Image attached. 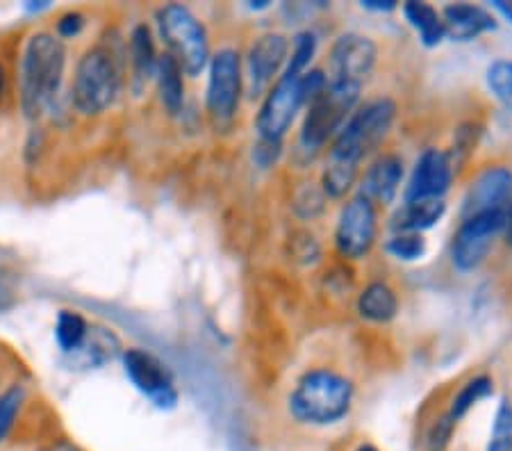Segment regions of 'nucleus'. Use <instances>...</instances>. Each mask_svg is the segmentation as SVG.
<instances>
[{"mask_svg": "<svg viewBox=\"0 0 512 451\" xmlns=\"http://www.w3.org/2000/svg\"><path fill=\"white\" fill-rule=\"evenodd\" d=\"M396 119V105L390 98H374L358 105L335 135L328 151L321 190L330 199H340L355 185L360 162L374 153L390 135Z\"/></svg>", "mask_w": 512, "mask_h": 451, "instance_id": "f257e3e1", "label": "nucleus"}, {"mask_svg": "<svg viewBox=\"0 0 512 451\" xmlns=\"http://www.w3.org/2000/svg\"><path fill=\"white\" fill-rule=\"evenodd\" d=\"M66 76V46L53 30H37L26 39L16 69V96L28 121L55 108Z\"/></svg>", "mask_w": 512, "mask_h": 451, "instance_id": "f03ea898", "label": "nucleus"}, {"mask_svg": "<svg viewBox=\"0 0 512 451\" xmlns=\"http://www.w3.org/2000/svg\"><path fill=\"white\" fill-rule=\"evenodd\" d=\"M126 46L101 39L78 57L71 78V108L94 119L114 108L126 85Z\"/></svg>", "mask_w": 512, "mask_h": 451, "instance_id": "7ed1b4c3", "label": "nucleus"}, {"mask_svg": "<svg viewBox=\"0 0 512 451\" xmlns=\"http://www.w3.org/2000/svg\"><path fill=\"white\" fill-rule=\"evenodd\" d=\"M328 85L326 73L321 69H308L301 76L280 73L278 80L262 98L260 112L255 117V130L262 144H283L287 130L292 128L296 114L303 105H310Z\"/></svg>", "mask_w": 512, "mask_h": 451, "instance_id": "20e7f679", "label": "nucleus"}, {"mask_svg": "<svg viewBox=\"0 0 512 451\" xmlns=\"http://www.w3.org/2000/svg\"><path fill=\"white\" fill-rule=\"evenodd\" d=\"M353 381L335 369H310L289 395V415L305 426H330L344 420L353 406Z\"/></svg>", "mask_w": 512, "mask_h": 451, "instance_id": "39448f33", "label": "nucleus"}, {"mask_svg": "<svg viewBox=\"0 0 512 451\" xmlns=\"http://www.w3.org/2000/svg\"><path fill=\"white\" fill-rule=\"evenodd\" d=\"M158 32L167 55L180 64L185 76L196 78L210 64V37L203 21L185 5L171 3L155 12Z\"/></svg>", "mask_w": 512, "mask_h": 451, "instance_id": "423d86ee", "label": "nucleus"}, {"mask_svg": "<svg viewBox=\"0 0 512 451\" xmlns=\"http://www.w3.org/2000/svg\"><path fill=\"white\" fill-rule=\"evenodd\" d=\"M244 69L242 55L237 48L224 46L210 57L208 64V92H205V110L214 130H228L242 105Z\"/></svg>", "mask_w": 512, "mask_h": 451, "instance_id": "0eeeda50", "label": "nucleus"}, {"mask_svg": "<svg viewBox=\"0 0 512 451\" xmlns=\"http://www.w3.org/2000/svg\"><path fill=\"white\" fill-rule=\"evenodd\" d=\"M360 92V87L326 85L324 92L308 105L299 137L301 149L315 153L324 149L328 142H333L346 119L351 117V112L358 108Z\"/></svg>", "mask_w": 512, "mask_h": 451, "instance_id": "6e6552de", "label": "nucleus"}, {"mask_svg": "<svg viewBox=\"0 0 512 451\" xmlns=\"http://www.w3.org/2000/svg\"><path fill=\"white\" fill-rule=\"evenodd\" d=\"M508 210L483 212V215L462 219L451 242V262L458 272H474L485 262L494 242L506 233Z\"/></svg>", "mask_w": 512, "mask_h": 451, "instance_id": "1a4fd4ad", "label": "nucleus"}, {"mask_svg": "<svg viewBox=\"0 0 512 451\" xmlns=\"http://www.w3.org/2000/svg\"><path fill=\"white\" fill-rule=\"evenodd\" d=\"M378 48L374 41L358 32L337 37L328 57V85L360 87L365 85L376 67Z\"/></svg>", "mask_w": 512, "mask_h": 451, "instance_id": "9d476101", "label": "nucleus"}, {"mask_svg": "<svg viewBox=\"0 0 512 451\" xmlns=\"http://www.w3.org/2000/svg\"><path fill=\"white\" fill-rule=\"evenodd\" d=\"M123 372H126L128 381L142 392L146 399L153 401V406L160 410H171L178 404V390L176 381H173L171 369L162 363L158 356L151 351L130 347L123 349L121 354Z\"/></svg>", "mask_w": 512, "mask_h": 451, "instance_id": "9b49d317", "label": "nucleus"}, {"mask_svg": "<svg viewBox=\"0 0 512 451\" xmlns=\"http://www.w3.org/2000/svg\"><path fill=\"white\" fill-rule=\"evenodd\" d=\"M378 235V212L376 205H371L362 196L344 205L335 226V246L340 256L349 260H360L374 249Z\"/></svg>", "mask_w": 512, "mask_h": 451, "instance_id": "f8f14e48", "label": "nucleus"}, {"mask_svg": "<svg viewBox=\"0 0 512 451\" xmlns=\"http://www.w3.org/2000/svg\"><path fill=\"white\" fill-rule=\"evenodd\" d=\"M289 60V41L278 32H267L251 44L244 69V89L251 98L267 94L271 82L278 80V73L285 69Z\"/></svg>", "mask_w": 512, "mask_h": 451, "instance_id": "ddd939ff", "label": "nucleus"}, {"mask_svg": "<svg viewBox=\"0 0 512 451\" xmlns=\"http://www.w3.org/2000/svg\"><path fill=\"white\" fill-rule=\"evenodd\" d=\"M512 203V169L503 164L483 169L472 185L467 187L465 199H462V219L483 215V212L508 210Z\"/></svg>", "mask_w": 512, "mask_h": 451, "instance_id": "4468645a", "label": "nucleus"}, {"mask_svg": "<svg viewBox=\"0 0 512 451\" xmlns=\"http://www.w3.org/2000/svg\"><path fill=\"white\" fill-rule=\"evenodd\" d=\"M453 180V160L449 153L440 149H426L419 155L412 174L408 178L403 201L444 199Z\"/></svg>", "mask_w": 512, "mask_h": 451, "instance_id": "2eb2a0df", "label": "nucleus"}, {"mask_svg": "<svg viewBox=\"0 0 512 451\" xmlns=\"http://www.w3.org/2000/svg\"><path fill=\"white\" fill-rule=\"evenodd\" d=\"M403 160L394 153L378 155L360 180V196L371 205H390L403 185Z\"/></svg>", "mask_w": 512, "mask_h": 451, "instance_id": "dca6fc26", "label": "nucleus"}, {"mask_svg": "<svg viewBox=\"0 0 512 451\" xmlns=\"http://www.w3.org/2000/svg\"><path fill=\"white\" fill-rule=\"evenodd\" d=\"M126 55L130 62V87L135 89V94H139L148 82L155 80V71H158L160 62L158 48H155V37L146 23H137L130 30Z\"/></svg>", "mask_w": 512, "mask_h": 451, "instance_id": "f3484780", "label": "nucleus"}, {"mask_svg": "<svg viewBox=\"0 0 512 451\" xmlns=\"http://www.w3.org/2000/svg\"><path fill=\"white\" fill-rule=\"evenodd\" d=\"M442 14L444 30H447V37L456 41H474L483 35V32H490L497 28V21L494 16L485 10V7L469 5V3H456L447 5Z\"/></svg>", "mask_w": 512, "mask_h": 451, "instance_id": "a211bd4d", "label": "nucleus"}, {"mask_svg": "<svg viewBox=\"0 0 512 451\" xmlns=\"http://www.w3.org/2000/svg\"><path fill=\"white\" fill-rule=\"evenodd\" d=\"M447 215V203L444 199H424V201H403L392 217L394 233H417L421 235L428 228L440 224L442 217Z\"/></svg>", "mask_w": 512, "mask_h": 451, "instance_id": "6ab92c4d", "label": "nucleus"}, {"mask_svg": "<svg viewBox=\"0 0 512 451\" xmlns=\"http://www.w3.org/2000/svg\"><path fill=\"white\" fill-rule=\"evenodd\" d=\"M155 82H158L160 103L169 117H178L185 110V73L180 64L171 55L162 53L155 71Z\"/></svg>", "mask_w": 512, "mask_h": 451, "instance_id": "aec40b11", "label": "nucleus"}, {"mask_svg": "<svg viewBox=\"0 0 512 451\" xmlns=\"http://www.w3.org/2000/svg\"><path fill=\"white\" fill-rule=\"evenodd\" d=\"M358 313L367 322L387 324L399 313V299L390 285L383 281L369 283L358 297Z\"/></svg>", "mask_w": 512, "mask_h": 451, "instance_id": "412c9836", "label": "nucleus"}, {"mask_svg": "<svg viewBox=\"0 0 512 451\" xmlns=\"http://www.w3.org/2000/svg\"><path fill=\"white\" fill-rule=\"evenodd\" d=\"M121 354H123L121 340L117 338V333H114L112 328L92 326L89 328L85 344H82L78 354L73 356L80 358V363L85 367H103L105 363H112V360Z\"/></svg>", "mask_w": 512, "mask_h": 451, "instance_id": "4be33fe9", "label": "nucleus"}, {"mask_svg": "<svg viewBox=\"0 0 512 451\" xmlns=\"http://www.w3.org/2000/svg\"><path fill=\"white\" fill-rule=\"evenodd\" d=\"M403 14L415 32L419 35V41L428 48L440 46L444 39H447V30H444L442 14L435 10L433 5L428 3H417V0H410V3L403 5Z\"/></svg>", "mask_w": 512, "mask_h": 451, "instance_id": "5701e85b", "label": "nucleus"}, {"mask_svg": "<svg viewBox=\"0 0 512 451\" xmlns=\"http://www.w3.org/2000/svg\"><path fill=\"white\" fill-rule=\"evenodd\" d=\"M89 322L85 315H80L78 310H60V315L55 319V342L64 354H78L82 344H85L89 335Z\"/></svg>", "mask_w": 512, "mask_h": 451, "instance_id": "b1692460", "label": "nucleus"}, {"mask_svg": "<svg viewBox=\"0 0 512 451\" xmlns=\"http://www.w3.org/2000/svg\"><path fill=\"white\" fill-rule=\"evenodd\" d=\"M492 392H494V379H490L487 374L474 376V379L462 383V388L456 392V397L451 399L447 417L453 424H458L462 417H465L469 410H472L478 404V401L487 399L492 395Z\"/></svg>", "mask_w": 512, "mask_h": 451, "instance_id": "393cba45", "label": "nucleus"}, {"mask_svg": "<svg viewBox=\"0 0 512 451\" xmlns=\"http://www.w3.org/2000/svg\"><path fill=\"white\" fill-rule=\"evenodd\" d=\"M28 390L23 383H10L0 392V442H5L10 436L16 420H19L21 408L26 406Z\"/></svg>", "mask_w": 512, "mask_h": 451, "instance_id": "a878e982", "label": "nucleus"}, {"mask_svg": "<svg viewBox=\"0 0 512 451\" xmlns=\"http://www.w3.org/2000/svg\"><path fill=\"white\" fill-rule=\"evenodd\" d=\"M485 82L490 94L512 112V60H497L487 67Z\"/></svg>", "mask_w": 512, "mask_h": 451, "instance_id": "bb28decb", "label": "nucleus"}, {"mask_svg": "<svg viewBox=\"0 0 512 451\" xmlns=\"http://www.w3.org/2000/svg\"><path fill=\"white\" fill-rule=\"evenodd\" d=\"M485 451H512V397H501Z\"/></svg>", "mask_w": 512, "mask_h": 451, "instance_id": "cd10ccee", "label": "nucleus"}, {"mask_svg": "<svg viewBox=\"0 0 512 451\" xmlns=\"http://www.w3.org/2000/svg\"><path fill=\"white\" fill-rule=\"evenodd\" d=\"M426 240L417 233H394L387 240V253L403 262H415L426 256Z\"/></svg>", "mask_w": 512, "mask_h": 451, "instance_id": "c85d7f7f", "label": "nucleus"}, {"mask_svg": "<svg viewBox=\"0 0 512 451\" xmlns=\"http://www.w3.org/2000/svg\"><path fill=\"white\" fill-rule=\"evenodd\" d=\"M317 53V37L312 35V32H301V35H296L294 39V46H292V55H289V60L285 64V73L289 76H301L310 69V62L312 57Z\"/></svg>", "mask_w": 512, "mask_h": 451, "instance_id": "c756f323", "label": "nucleus"}, {"mask_svg": "<svg viewBox=\"0 0 512 451\" xmlns=\"http://www.w3.org/2000/svg\"><path fill=\"white\" fill-rule=\"evenodd\" d=\"M85 28H87V16L78 12V10H69V12H64L62 16H57L53 32L62 41H66V39L80 37L82 32H85Z\"/></svg>", "mask_w": 512, "mask_h": 451, "instance_id": "7c9ffc66", "label": "nucleus"}, {"mask_svg": "<svg viewBox=\"0 0 512 451\" xmlns=\"http://www.w3.org/2000/svg\"><path fill=\"white\" fill-rule=\"evenodd\" d=\"M39 451H85L82 447H78L76 442H71V440H53L51 445H46L44 449H39Z\"/></svg>", "mask_w": 512, "mask_h": 451, "instance_id": "2f4dec72", "label": "nucleus"}, {"mask_svg": "<svg viewBox=\"0 0 512 451\" xmlns=\"http://www.w3.org/2000/svg\"><path fill=\"white\" fill-rule=\"evenodd\" d=\"M362 7L376 12H392L396 10V3H392V0H367V3H362Z\"/></svg>", "mask_w": 512, "mask_h": 451, "instance_id": "473e14b6", "label": "nucleus"}, {"mask_svg": "<svg viewBox=\"0 0 512 451\" xmlns=\"http://www.w3.org/2000/svg\"><path fill=\"white\" fill-rule=\"evenodd\" d=\"M7 82H10V71H7L3 57H0V103H3V98L7 94Z\"/></svg>", "mask_w": 512, "mask_h": 451, "instance_id": "72a5a7b5", "label": "nucleus"}, {"mask_svg": "<svg viewBox=\"0 0 512 451\" xmlns=\"http://www.w3.org/2000/svg\"><path fill=\"white\" fill-rule=\"evenodd\" d=\"M503 237H506V242L512 246V203L508 208V221H506V233H503Z\"/></svg>", "mask_w": 512, "mask_h": 451, "instance_id": "f704fd0d", "label": "nucleus"}, {"mask_svg": "<svg viewBox=\"0 0 512 451\" xmlns=\"http://www.w3.org/2000/svg\"><path fill=\"white\" fill-rule=\"evenodd\" d=\"M494 7H497V10H499V12H503V14H506V16H508V19L512 21V5H506V3H494Z\"/></svg>", "mask_w": 512, "mask_h": 451, "instance_id": "c9c22d12", "label": "nucleus"}, {"mask_svg": "<svg viewBox=\"0 0 512 451\" xmlns=\"http://www.w3.org/2000/svg\"><path fill=\"white\" fill-rule=\"evenodd\" d=\"M355 451H378L374 445H360Z\"/></svg>", "mask_w": 512, "mask_h": 451, "instance_id": "e433bc0d", "label": "nucleus"}]
</instances>
